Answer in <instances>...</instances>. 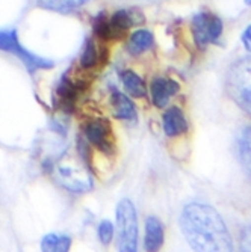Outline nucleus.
<instances>
[{"label": "nucleus", "mask_w": 251, "mask_h": 252, "mask_svg": "<svg viewBox=\"0 0 251 252\" xmlns=\"http://www.w3.org/2000/svg\"><path fill=\"white\" fill-rule=\"evenodd\" d=\"M238 147H239V160L247 175L251 178V126L242 130Z\"/></svg>", "instance_id": "obj_17"}, {"label": "nucleus", "mask_w": 251, "mask_h": 252, "mask_svg": "<svg viewBox=\"0 0 251 252\" xmlns=\"http://www.w3.org/2000/svg\"><path fill=\"white\" fill-rule=\"evenodd\" d=\"M121 83L124 86L126 94L133 98H143L147 94V86L141 76L136 74L133 70H126L121 73Z\"/></svg>", "instance_id": "obj_15"}, {"label": "nucleus", "mask_w": 251, "mask_h": 252, "mask_svg": "<svg viewBox=\"0 0 251 252\" xmlns=\"http://www.w3.org/2000/svg\"><path fill=\"white\" fill-rule=\"evenodd\" d=\"M0 52H6L14 55L18 61L23 62L29 73H36L38 70H50L53 68V61L41 58L26 47H23L18 41L17 31H0Z\"/></svg>", "instance_id": "obj_5"}, {"label": "nucleus", "mask_w": 251, "mask_h": 252, "mask_svg": "<svg viewBox=\"0 0 251 252\" xmlns=\"http://www.w3.org/2000/svg\"><path fill=\"white\" fill-rule=\"evenodd\" d=\"M225 89L230 98L251 115V55L236 61L225 79Z\"/></svg>", "instance_id": "obj_2"}, {"label": "nucleus", "mask_w": 251, "mask_h": 252, "mask_svg": "<svg viewBox=\"0 0 251 252\" xmlns=\"http://www.w3.org/2000/svg\"><path fill=\"white\" fill-rule=\"evenodd\" d=\"M239 249L241 252H251V225L244 228L239 240Z\"/></svg>", "instance_id": "obj_22"}, {"label": "nucleus", "mask_w": 251, "mask_h": 252, "mask_svg": "<svg viewBox=\"0 0 251 252\" xmlns=\"http://www.w3.org/2000/svg\"><path fill=\"white\" fill-rule=\"evenodd\" d=\"M83 134L88 144L96 147L105 154H112L113 150H115V141H113L110 123L105 118L89 120L83 126Z\"/></svg>", "instance_id": "obj_7"}, {"label": "nucleus", "mask_w": 251, "mask_h": 252, "mask_svg": "<svg viewBox=\"0 0 251 252\" xmlns=\"http://www.w3.org/2000/svg\"><path fill=\"white\" fill-rule=\"evenodd\" d=\"M99 63V50H97V45L94 42L93 38L86 39L85 42V47L80 56V66L83 70H91Z\"/></svg>", "instance_id": "obj_18"}, {"label": "nucleus", "mask_w": 251, "mask_h": 252, "mask_svg": "<svg viewBox=\"0 0 251 252\" xmlns=\"http://www.w3.org/2000/svg\"><path fill=\"white\" fill-rule=\"evenodd\" d=\"M88 0H38V3L44 8L55 11H70L85 5Z\"/></svg>", "instance_id": "obj_20"}, {"label": "nucleus", "mask_w": 251, "mask_h": 252, "mask_svg": "<svg viewBox=\"0 0 251 252\" xmlns=\"http://www.w3.org/2000/svg\"><path fill=\"white\" fill-rule=\"evenodd\" d=\"M153 42H154V38H153L151 32H148L145 29H140L130 35L126 47L132 56H138V55H143L147 50H150L153 47Z\"/></svg>", "instance_id": "obj_13"}, {"label": "nucleus", "mask_w": 251, "mask_h": 252, "mask_svg": "<svg viewBox=\"0 0 251 252\" xmlns=\"http://www.w3.org/2000/svg\"><path fill=\"white\" fill-rule=\"evenodd\" d=\"M109 21H110L113 39L121 38L123 35H126V32L136 23L133 12L129 11V9H118V11H115L109 17Z\"/></svg>", "instance_id": "obj_14"}, {"label": "nucleus", "mask_w": 251, "mask_h": 252, "mask_svg": "<svg viewBox=\"0 0 251 252\" xmlns=\"http://www.w3.org/2000/svg\"><path fill=\"white\" fill-rule=\"evenodd\" d=\"M165 233L164 225L156 216H148L145 220V236H144V248L147 252H159L164 245Z\"/></svg>", "instance_id": "obj_12"}, {"label": "nucleus", "mask_w": 251, "mask_h": 252, "mask_svg": "<svg viewBox=\"0 0 251 252\" xmlns=\"http://www.w3.org/2000/svg\"><path fill=\"white\" fill-rule=\"evenodd\" d=\"M242 44L245 45V49L251 53V25L247 26V29L242 32Z\"/></svg>", "instance_id": "obj_23"}, {"label": "nucleus", "mask_w": 251, "mask_h": 252, "mask_svg": "<svg viewBox=\"0 0 251 252\" xmlns=\"http://www.w3.org/2000/svg\"><path fill=\"white\" fill-rule=\"evenodd\" d=\"M110 110H112V115L115 117L117 120L120 121H124V123H135L138 115H136V109H135V104L132 103V100L123 94V93H118V91H113L110 94Z\"/></svg>", "instance_id": "obj_10"}, {"label": "nucleus", "mask_w": 251, "mask_h": 252, "mask_svg": "<svg viewBox=\"0 0 251 252\" xmlns=\"http://www.w3.org/2000/svg\"><path fill=\"white\" fill-rule=\"evenodd\" d=\"M180 228L194 252H233L232 236L222 218L208 204L185 205Z\"/></svg>", "instance_id": "obj_1"}, {"label": "nucleus", "mask_w": 251, "mask_h": 252, "mask_svg": "<svg viewBox=\"0 0 251 252\" xmlns=\"http://www.w3.org/2000/svg\"><path fill=\"white\" fill-rule=\"evenodd\" d=\"M55 181L65 190L73 193H85L93 189V177L88 168H83L82 163L73 162L70 158L61 157L53 163L52 171Z\"/></svg>", "instance_id": "obj_3"}, {"label": "nucleus", "mask_w": 251, "mask_h": 252, "mask_svg": "<svg viewBox=\"0 0 251 252\" xmlns=\"http://www.w3.org/2000/svg\"><path fill=\"white\" fill-rule=\"evenodd\" d=\"M162 127L167 136L176 137L188 131V121L185 113L177 106H171L164 112L162 117Z\"/></svg>", "instance_id": "obj_11"}, {"label": "nucleus", "mask_w": 251, "mask_h": 252, "mask_svg": "<svg viewBox=\"0 0 251 252\" xmlns=\"http://www.w3.org/2000/svg\"><path fill=\"white\" fill-rule=\"evenodd\" d=\"M191 32L195 45L203 50L206 45L216 42L222 33V21L218 15L209 11H200L192 17Z\"/></svg>", "instance_id": "obj_6"}, {"label": "nucleus", "mask_w": 251, "mask_h": 252, "mask_svg": "<svg viewBox=\"0 0 251 252\" xmlns=\"http://www.w3.org/2000/svg\"><path fill=\"white\" fill-rule=\"evenodd\" d=\"M41 252H70L72 237L58 233H49L41 239Z\"/></svg>", "instance_id": "obj_16"}, {"label": "nucleus", "mask_w": 251, "mask_h": 252, "mask_svg": "<svg viewBox=\"0 0 251 252\" xmlns=\"http://www.w3.org/2000/svg\"><path fill=\"white\" fill-rule=\"evenodd\" d=\"M82 85L73 80L70 74L65 73L56 83L53 93V106L55 109H61L65 113H72L76 107L77 97L82 91Z\"/></svg>", "instance_id": "obj_8"}, {"label": "nucleus", "mask_w": 251, "mask_h": 252, "mask_svg": "<svg viewBox=\"0 0 251 252\" xmlns=\"http://www.w3.org/2000/svg\"><path fill=\"white\" fill-rule=\"evenodd\" d=\"M245 3H247V5H251V0H245Z\"/></svg>", "instance_id": "obj_24"}, {"label": "nucleus", "mask_w": 251, "mask_h": 252, "mask_svg": "<svg viewBox=\"0 0 251 252\" xmlns=\"http://www.w3.org/2000/svg\"><path fill=\"white\" fill-rule=\"evenodd\" d=\"M118 251L138 252V219L135 205L130 199H121L117 205Z\"/></svg>", "instance_id": "obj_4"}, {"label": "nucleus", "mask_w": 251, "mask_h": 252, "mask_svg": "<svg viewBox=\"0 0 251 252\" xmlns=\"http://www.w3.org/2000/svg\"><path fill=\"white\" fill-rule=\"evenodd\" d=\"M99 239L102 242V245H109L113 239V225L109 220H102L99 225Z\"/></svg>", "instance_id": "obj_21"}, {"label": "nucleus", "mask_w": 251, "mask_h": 252, "mask_svg": "<svg viewBox=\"0 0 251 252\" xmlns=\"http://www.w3.org/2000/svg\"><path fill=\"white\" fill-rule=\"evenodd\" d=\"M179 83L173 79L167 77H157L150 85V93H151V101L156 107L165 109L171 100L173 95L179 93Z\"/></svg>", "instance_id": "obj_9"}, {"label": "nucleus", "mask_w": 251, "mask_h": 252, "mask_svg": "<svg viewBox=\"0 0 251 252\" xmlns=\"http://www.w3.org/2000/svg\"><path fill=\"white\" fill-rule=\"evenodd\" d=\"M93 31L96 33L97 38L100 39H113V35H112V28H110V21H109V17L106 15L105 11L99 12L94 20H93Z\"/></svg>", "instance_id": "obj_19"}]
</instances>
